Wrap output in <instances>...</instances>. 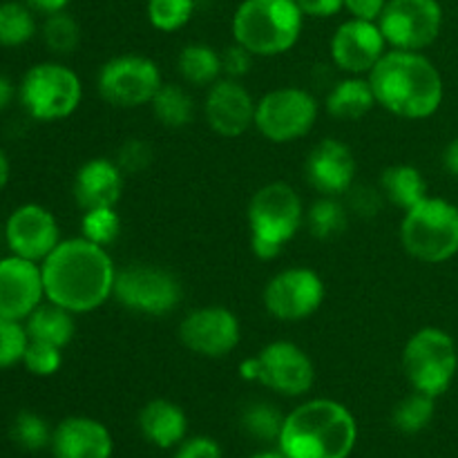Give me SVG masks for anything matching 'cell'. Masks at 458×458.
Returning a JSON list of instances; mask_svg holds the SVG:
<instances>
[{
	"label": "cell",
	"mask_w": 458,
	"mask_h": 458,
	"mask_svg": "<svg viewBox=\"0 0 458 458\" xmlns=\"http://www.w3.org/2000/svg\"><path fill=\"white\" fill-rule=\"evenodd\" d=\"M40 268L45 298L74 316L103 307L114 293L116 267L110 253L83 235L61 240Z\"/></svg>",
	"instance_id": "6da1fadb"
},
{
	"label": "cell",
	"mask_w": 458,
	"mask_h": 458,
	"mask_svg": "<svg viewBox=\"0 0 458 458\" xmlns=\"http://www.w3.org/2000/svg\"><path fill=\"white\" fill-rule=\"evenodd\" d=\"M367 79L374 89L376 106L410 121L437 114L445 94L441 72L423 52L387 49Z\"/></svg>",
	"instance_id": "7a4b0ae2"
},
{
	"label": "cell",
	"mask_w": 458,
	"mask_h": 458,
	"mask_svg": "<svg viewBox=\"0 0 458 458\" xmlns=\"http://www.w3.org/2000/svg\"><path fill=\"white\" fill-rule=\"evenodd\" d=\"M356 441L352 411L331 398H313L286 414L277 447L289 458H349Z\"/></svg>",
	"instance_id": "3957f363"
},
{
	"label": "cell",
	"mask_w": 458,
	"mask_h": 458,
	"mask_svg": "<svg viewBox=\"0 0 458 458\" xmlns=\"http://www.w3.org/2000/svg\"><path fill=\"white\" fill-rule=\"evenodd\" d=\"M304 13L295 0H242L233 13V38L253 56L291 52L302 36Z\"/></svg>",
	"instance_id": "277c9868"
},
{
	"label": "cell",
	"mask_w": 458,
	"mask_h": 458,
	"mask_svg": "<svg viewBox=\"0 0 458 458\" xmlns=\"http://www.w3.org/2000/svg\"><path fill=\"white\" fill-rule=\"evenodd\" d=\"M250 250L259 259H276L298 235L304 219L298 191L284 182H273L253 192L249 201Z\"/></svg>",
	"instance_id": "5b68a950"
},
{
	"label": "cell",
	"mask_w": 458,
	"mask_h": 458,
	"mask_svg": "<svg viewBox=\"0 0 458 458\" xmlns=\"http://www.w3.org/2000/svg\"><path fill=\"white\" fill-rule=\"evenodd\" d=\"M401 244L410 258L423 264H443L458 255V206L441 197H425L405 210Z\"/></svg>",
	"instance_id": "8992f818"
},
{
	"label": "cell",
	"mask_w": 458,
	"mask_h": 458,
	"mask_svg": "<svg viewBox=\"0 0 458 458\" xmlns=\"http://www.w3.org/2000/svg\"><path fill=\"white\" fill-rule=\"evenodd\" d=\"M83 98L79 74L63 63H38L22 74L18 101L27 114L43 123L63 121L74 114Z\"/></svg>",
	"instance_id": "52a82bcc"
},
{
	"label": "cell",
	"mask_w": 458,
	"mask_h": 458,
	"mask_svg": "<svg viewBox=\"0 0 458 458\" xmlns=\"http://www.w3.org/2000/svg\"><path fill=\"white\" fill-rule=\"evenodd\" d=\"M458 369L454 338L438 327H423L407 340L403 349V371L416 392L443 396Z\"/></svg>",
	"instance_id": "ba28073f"
},
{
	"label": "cell",
	"mask_w": 458,
	"mask_h": 458,
	"mask_svg": "<svg viewBox=\"0 0 458 458\" xmlns=\"http://www.w3.org/2000/svg\"><path fill=\"white\" fill-rule=\"evenodd\" d=\"M240 374L244 380L259 383L282 396L298 398L311 392L316 383V367L302 347L286 340L267 344L258 356L242 362Z\"/></svg>",
	"instance_id": "9c48e42d"
},
{
	"label": "cell",
	"mask_w": 458,
	"mask_h": 458,
	"mask_svg": "<svg viewBox=\"0 0 458 458\" xmlns=\"http://www.w3.org/2000/svg\"><path fill=\"white\" fill-rule=\"evenodd\" d=\"M182 282L173 271L152 264H130L116 271L112 298L128 311L161 318L182 302Z\"/></svg>",
	"instance_id": "30bf717a"
},
{
	"label": "cell",
	"mask_w": 458,
	"mask_h": 458,
	"mask_svg": "<svg viewBox=\"0 0 458 458\" xmlns=\"http://www.w3.org/2000/svg\"><path fill=\"white\" fill-rule=\"evenodd\" d=\"M320 114V103L302 88H277L255 106V128L271 143H293L307 137Z\"/></svg>",
	"instance_id": "8fae6325"
},
{
	"label": "cell",
	"mask_w": 458,
	"mask_h": 458,
	"mask_svg": "<svg viewBox=\"0 0 458 458\" xmlns=\"http://www.w3.org/2000/svg\"><path fill=\"white\" fill-rule=\"evenodd\" d=\"M161 85L164 79L159 65L141 54H121L110 58L97 74L98 97L121 110L150 106Z\"/></svg>",
	"instance_id": "7c38bea8"
},
{
	"label": "cell",
	"mask_w": 458,
	"mask_h": 458,
	"mask_svg": "<svg viewBox=\"0 0 458 458\" xmlns=\"http://www.w3.org/2000/svg\"><path fill=\"white\" fill-rule=\"evenodd\" d=\"M378 27L392 49L423 52L441 34L443 7L438 0H387Z\"/></svg>",
	"instance_id": "4fadbf2b"
},
{
	"label": "cell",
	"mask_w": 458,
	"mask_h": 458,
	"mask_svg": "<svg viewBox=\"0 0 458 458\" xmlns=\"http://www.w3.org/2000/svg\"><path fill=\"white\" fill-rule=\"evenodd\" d=\"M325 302V282L313 268L291 267L276 273L264 289V307L276 320L302 322Z\"/></svg>",
	"instance_id": "5bb4252c"
},
{
	"label": "cell",
	"mask_w": 458,
	"mask_h": 458,
	"mask_svg": "<svg viewBox=\"0 0 458 458\" xmlns=\"http://www.w3.org/2000/svg\"><path fill=\"white\" fill-rule=\"evenodd\" d=\"M179 340L201 358H226L242 340L240 318L226 307L195 309L179 325Z\"/></svg>",
	"instance_id": "9a60e30c"
},
{
	"label": "cell",
	"mask_w": 458,
	"mask_h": 458,
	"mask_svg": "<svg viewBox=\"0 0 458 458\" xmlns=\"http://www.w3.org/2000/svg\"><path fill=\"white\" fill-rule=\"evenodd\" d=\"M387 47L378 22L349 18L331 36L329 54L338 70L347 72L349 76H362L378 65Z\"/></svg>",
	"instance_id": "2e32d148"
},
{
	"label": "cell",
	"mask_w": 458,
	"mask_h": 458,
	"mask_svg": "<svg viewBox=\"0 0 458 458\" xmlns=\"http://www.w3.org/2000/svg\"><path fill=\"white\" fill-rule=\"evenodd\" d=\"M4 240L12 255L43 264L61 244V228L52 210L40 204H22L7 217Z\"/></svg>",
	"instance_id": "e0dca14e"
},
{
	"label": "cell",
	"mask_w": 458,
	"mask_h": 458,
	"mask_svg": "<svg viewBox=\"0 0 458 458\" xmlns=\"http://www.w3.org/2000/svg\"><path fill=\"white\" fill-rule=\"evenodd\" d=\"M45 284L38 262L7 255L0 259V316L25 322L43 304Z\"/></svg>",
	"instance_id": "ac0fdd59"
},
{
	"label": "cell",
	"mask_w": 458,
	"mask_h": 458,
	"mask_svg": "<svg viewBox=\"0 0 458 458\" xmlns=\"http://www.w3.org/2000/svg\"><path fill=\"white\" fill-rule=\"evenodd\" d=\"M253 94L235 79H222L208 88L204 101V116L215 134L226 139L242 137L255 125Z\"/></svg>",
	"instance_id": "d6986e66"
},
{
	"label": "cell",
	"mask_w": 458,
	"mask_h": 458,
	"mask_svg": "<svg viewBox=\"0 0 458 458\" xmlns=\"http://www.w3.org/2000/svg\"><path fill=\"white\" fill-rule=\"evenodd\" d=\"M307 179L320 197H340L356 182V157L347 143L338 139H322L307 157Z\"/></svg>",
	"instance_id": "ffe728a7"
},
{
	"label": "cell",
	"mask_w": 458,
	"mask_h": 458,
	"mask_svg": "<svg viewBox=\"0 0 458 458\" xmlns=\"http://www.w3.org/2000/svg\"><path fill=\"white\" fill-rule=\"evenodd\" d=\"M49 447L54 458H110L114 441L101 420L70 416L54 428Z\"/></svg>",
	"instance_id": "44dd1931"
},
{
	"label": "cell",
	"mask_w": 458,
	"mask_h": 458,
	"mask_svg": "<svg viewBox=\"0 0 458 458\" xmlns=\"http://www.w3.org/2000/svg\"><path fill=\"white\" fill-rule=\"evenodd\" d=\"M72 192L83 210L116 208L123 195V170L116 165V161L94 157L76 170Z\"/></svg>",
	"instance_id": "7402d4cb"
},
{
	"label": "cell",
	"mask_w": 458,
	"mask_h": 458,
	"mask_svg": "<svg viewBox=\"0 0 458 458\" xmlns=\"http://www.w3.org/2000/svg\"><path fill=\"white\" fill-rule=\"evenodd\" d=\"M139 429L143 438L159 450H173L186 441V411L168 398H155L139 411Z\"/></svg>",
	"instance_id": "603a6c76"
},
{
	"label": "cell",
	"mask_w": 458,
	"mask_h": 458,
	"mask_svg": "<svg viewBox=\"0 0 458 458\" xmlns=\"http://www.w3.org/2000/svg\"><path fill=\"white\" fill-rule=\"evenodd\" d=\"M374 106V89H371L369 79H362V76H347L335 83L325 101L327 112L340 121L362 119L365 114H369Z\"/></svg>",
	"instance_id": "cb8c5ba5"
},
{
	"label": "cell",
	"mask_w": 458,
	"mask_h": 458,
	"mask_svg": "<svg viewBox=\"0 0 458 458\" xmlns=\"http://www.w3.org/2000/svg\"><path fill=\"white\" fill-rule=\"evenodd\" d=\"M25 329L30 340H38V343H47L58 349H65L76 334L74 313L47 300V302L40 304L27 318Z\"/></svg>",
	"instance_id": "d4e9b609"
},
{
	"label": "cell",
	"mask_w": 458,
	"mask_h": 458,
	"mask_svg": "<svg viewBox=\"0 0 458 458\" xmlns=\"http://www.w3.org/2000/svg\"><path fill=\"white\" fill-rule=\"evenodd\" d=\"M380 191L401 210L414 208L425 197H429L428 182H425L423 173L407 164H398L383 170V174H380Z\"/></svg>",
	"instance_id": "484cf974"
},
{
	"label": "cell",
	"mask_w": 458,
	"mask_h": 458,
	"mask_svg": "<svg viewBox=\"0 0 458 458\" xmlns=\"http://www.w3.org/2000/svg\"><path fill=\"white\" fill-rule=\"evenodd\" d=\"M177 70L188 85L210 88L222 79V52L206 43H191L177 56Z\"/></svg>",
	"instance_id": "4316f807"
},
{
	"label": "cell",
	"mask_w": 458,
	"mask_h": 458,
	"mask_svg": "<svg viewBox=\"0 0 458 458\" xmlns=\"http://www.w3.org/2000/svg\"><path fill=\"white\" fill-rule=\"evenodd\" d=\"M152 114L164 128L182 130L195 119V101L186 88L177 83H164L150 101Z\"/></svg>",
	"instance_id": "83f0119b"
},
{
	"label": "cell",
	"mask_w": 458,
	"mask_h": 458,
	"mask_svg": "<svg viewBox=\"0 0 458 458\" xmlns=\"http://www.w3.org/2000/svg\"><path fill=\"white\" fill-rule=\"evenodd\" d=\"M36 34L34 9L22 0L0 3V47H21Z\"/></svg>",
	"instance_id": "f1b7e54d"
},
{
	"label": "cell",
	"mask_w": 458,
	"mask_h": 458,
	"mask_svg": "<svg viewBox=\"0 0 458 458\" xmlns=\"http://www.w3.org/2000/svg\"><path fill=\"white\" fill-rule=\"evenodd\" d=\"M437 414V398L423 392H411L392 411V423L403 434H419L428 428Z\"/></svg>",
	"instance_id": "f546056e"
},
{
	"label": "cell",
	"mask_w": 458,
	"mask_h": 458,
	"mask_svg": "<svg viewBox=\"0 0 458 458\" xmlns=\"http://www.w3.org/2000/svg\"><path fill=\"white\" fill-rule=\"evenodd\" d=\"M304 217H307L309 233L318 240H331L347 228V210L340 204L338 197H320L313 201Z\"/></svg>",
	"instance_id": "4dcf8cb0"
},
{
	"label": "cell",
	"mask_w": 458,
	"mask_h": 458,
	"mask_svg": "<svg viewBox=\"0 0 458 458\" xmlns=\"http://www.w3.org/2000/svg\"><path fill=\"white\" fill-rule=\"evenodd\" d=\"M284 419L286 416L271 403H253L242 411V428L258 441L277 443L282 428H284Z\"/></svg>",
	"instance_id": "1f68e13d"
},
{
	"label": "cell",
	"mask_w": 458,
	"mask_h": 458,
	"mask_svg": "<svg viewBox=\"0 0 458 458\" xmlns=\"http://www.w3.org/2000/svg\"><path fill=\"white\" fill-rule=\"evenodd\" d=\"M146 13L157 31L173 34L195 16V0H148Z\"/></svg>",
	"instance_id": "d6a6232c"
},
{
	"label": "cell",
	"mask_w": 458,
	"mask_h": 458,
	"mask_svg": "<svg viewBox=\"0 0 458 458\" xmlns=\"http://www.w3.org/2000/svg\"><path fill=\"white\" fill-rule=\"evenodd\" d=\"M52 432L47 420L30 410L18 411L12 423V441L25 452H40L52 445Z\"/></svg>",
	"instance_id": "836d02e7"
},
{
	"label": "cell",
	"mask_w": 458,
	"mask_h": 458,
	"mask_svg": "<svg viewBox=\"0 0 458 458\" xmlns=\"http://www.w3.org/2000/svg\"><path fill=\"white\" fill-rule=\"evenodd\" d=\"M43 40L49 52L72 54L81 43V27L67 12L49 13L43 22Z\"/></svg>",
	"instance_id": "e575fe53"
},
{
	"label": "cell",
	"mask_w": 458,
	"mask_h": 458,
	"mask_svg": "<svg viewBox=\"0 0 458 458\" xmlns=\"http://www.w3.org/2000/svg\"><path fill=\"white\" fill-rule=\"evenodd\" d=\"M81 228H83L85 240L98 246H110L121 235V215L116 213V208L83 210Z\"/></svg>",
	"instance_id": "d590c367"
},
{
	"label": "cell",
	"mask_w": 458,
	"mask_h": 458,
	"mask_svg": "<svg viewBox=\"0 0 458 458\" xmlns=\"http://www.w3.org/2000/svg\"><path fill=\"white\" fill-rule=\"evenodd\" d=\"M27 344H30V335H27L25 322L0 316V369H9L22 362Z\"/></svg>",
	"instance_id": "8d00e7d4"
},
{
	"label": "cell",
	"mask_w": 458,
	"mask_h": 458,
	"mask_svg": "<svg viewBox=\"0 0 458 458\" xmlns=\"http://www.w3.org/2000/svg\"><path fill=\"white\" fill-rule=\"evenodd\" d=\"M22 365L31 376L47 378L63 367V349L47 343H38V340H30L25 356H22Z\"/></svg>",
	"instance_id": "74e56055"
},
{
	"label": "cell",
	"mask_w": 458,
	"mask_h": 458,
	"mask_svg": "<svg viewBox=\"0 0 458 458\" xmlns=\"http://www.w3.org/2000/svg\"><path fill=\"white\" fill-rule=\"evenodd\" d=\"M116 165L123 170V174H139L146 173L150 164L155 161V148L146 139L132 137L119 148L116 152Z\"/></svg>",
	"instance_id": "f35d334b"
},
{
	"label": "cell",
	"mask_w": 458,
	"mask_h": 458,
	"mask_svg": "<svg viewBox=\"0 0 458 458\" xmlns=\"http://www.w3.org/2000/svg\"><path fill=\"white\" fill-rule=\"evenodd\" d=\"M253 58L255 56L249 52V49L233 43L231 47H226L222 52V74L226 76V79H235V81L244 79V76L250 72Z\"/></svg>",
	"instance_id": "ab89813d"
},
{
	"label": "cell",
	"mask_w": 458,
	"mask_h": 458,
	"mask_svg": "<svg viewBox=\"0 0 458 458\" xmlns=\"http://www.w3.org/2000/svg\"><path fill=\"white\" fill-rule=\"evenodd\" d=\"M173 458H222V447L208 437L186 438L182 445H177Z\"/></svg>",
	"instance_id": "60d3db41"
},
{
	"label": "cell",
	"mask_w": 458,
	"mask_h": 458,
	"mask_svg": "<svg viewBox=\"0 0 458 458\" xmlns=\"http://www.w3.org/2000/svg\"><path fill=\"white\" fill-rule=\"evenodd\" d=\"M295 4L309 18H331L344 9V0H295Z\"/></svg>",
	"instance_id": "b9f144b4"
},
{
	"label": "cell",
	"mask_w": 458,
	"mask_h": 458,
	"mask_svg": "<svg viewBox=\"0 0 458 458\" xmlns=\"http://www.w3.org/2000/svg\"><path fill=\"white\" fill-rule=\"evenodd\" d=\"M385 4H387V0H344V9L352 13V18H360V21H374V22H378Z\"/></svg>",
	"instance_id": "7bdbcfd3"
},
{
	"label": "cell",
	"mask_w": 458,
	"mask_h": 458,
	"mask_svg": "<svg viewBox=\"0 0 458 458\" xmlns=\"http://www.w3.org/2000/svg\"><path fill=\"white\" fill-rule=\"evenodd\" d=\"M16 97H18V85H13V81L9 79L7 74L0 72V112L7 110Z\"/></svg>",
	"instance_id": "ee69618b"
},
{
	"label": "cell",
	"mask_w": 458,
	"mask_h": 458,
	"mask_svg": "<svg viewBox=\"0 0 458 458\" xmlns=\"http://www.w3.org/2000/svg\"><path fill=\"white\" fill-rule=\"evenodd\" d=\"M25 3L30 4L34 12H40L45 13V16H49V13L65 12V7L72 3V0H25Z\"/></svg>",
	"instance_id": "f6af8a7d"
},
{
	"label": "cell",
	"mask_w": 458,
	"mask_h": 458,
	"mask_svg": "<svg viewBox=\"0 0 458 458\" xmlns=\"http://www.w3.org/2000/svg\"><path fill=\"white\" fill-rule=\"evenodd\" d=\"M443 165H445L447 173L458 177V137L452 139L445 150H443Z\"/></svg>",
	"instance_id": "bcb514c9"
},
{
	"label": "cell",
	"mask_w": 458,
	"mask_h": 458,
	"mask_svg": "<svg viewBox=\"0 0 458 458\" xmlns=\"http://www.w3.org/2000/svg\"><path fill=\"white\" fill-rule=\"evenodd\" d=\"M9 177H12V164H9V157L7 152L0 148V192L7 188L9 183Z\"/></svg>",
	"instance_id": "7dc6e473"
},
{
	"label": "cell",
	"mask_w": 458,
	"mask_h": 458,
	"mask_svg": "<svg viewBox=\"0 0 458 458\" xmlns=\"http://www.w3.org/2000/svg\"><path fill=\"white\" fill-rule=\"evenodd\" d=\"M250 458H289V456H286L284 452H282L280 447H277V450H264V452H258V454L250 456Z\"/></svg>",
	"instance_id": "c3c4849f"
}]
</instances>
